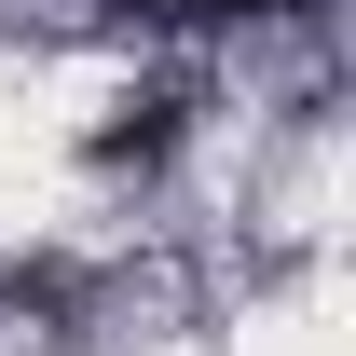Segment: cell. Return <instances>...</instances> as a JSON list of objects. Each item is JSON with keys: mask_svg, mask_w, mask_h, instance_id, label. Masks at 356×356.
I'll list each match as a JSON object with an SVG mask.
<instances>
[{"mask_svg": "<svg viewBox=\"0 0 356 356\" xmlns=\"http://www.w3.org/2000/svg\"><path fill=\"white\" fill-rule=\"evenodd\" d=\"M137 28H220V14H274V0H124Z\"/></svg>", "mask_w": 356, "mask_h": 356, "instance_id": "6da1fadb", "label": "cell"}]
</instances>
